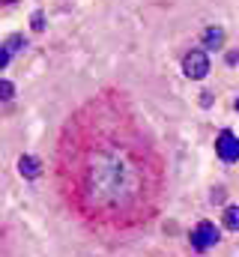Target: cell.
<instances>
[{
	"mask_svg": "<svg viewBox=\"0 0 239 257\" xmlns=\"http://www.w3.org/2000/svg\"><path fill=\"white\" fill-rule=\"evenodd\" d=\"M215 242H218V230H215V224H209V221H200V224L191 230V245H194L197 251L215 248Z\"/></svg>",
	"mask_w": 239,
	"mask_h": 257,
	"instance_id": "1",
	"label": "cell"
},
{
	"mask_svg": "<svg viewBox=\"0 0 239 257\" xmlns=\"http://www.w3.org/2000/svg\"><path fill=\"white\" fill-rule=\"evenodd\" d=\"M182 72H185L191 81L206 78V72H209V57H206L203 51H191V54H185V60H182Z\"/></svg>",
	"mask_w": 239,
	"mask_h": 257,
	"instance_id": "2",
	"label": "cell"
},
{
	"mask_svg": "<svg viewBox=\"0 0 239 257\" xmlns=\"http://www.w3.org/2000/svg\"><path fill=\"white\" fill-rule=\"evenodd\" d=\"M215 150H218V156H221L224 162H239V138H236V135L221 132V135H218Z\"/></svg>",
	"mask_w": 239,
	"mask_h": 257,
	"instance_id": "3",
	"label": "cell"
},
{
	"mask_svg": "<svg viewBox=\"0 0 239 257\" xmlns=\"http://www.w3.org/2000/svg\"><path fill=\"white\" fill-rule=\"evenodd\" d=\"M18 171H21L27 180H36V177H39V171H42V165H39V159H33V156H24V159L18 162Z\"/></svg>",
	"mask_w": 239,
	"mask_h": 257,
	"instance_id": "4",
	"label": "cell"
},
{
	"mask_svg": "<svg viewBox=\"0 0 239 257\" xmlns=\"http://www.w3.org/2000/svg\"><path fill=\"white\" fill-rule=\"evenodd\" d=\"M203 45H206L209 51L221 48V45H224V30H221V27H209V30L203 33Z\"/></svg>",
	"mask_w": 239,
	"mask_h": 257,
	"instance_id": "5",
	"label": "cell"
},
{
	"mask_svg": "<svg viewBox=\"0 0 239 257\" xmlns=\"http://www.w3.org/2000/svg\"><path fill=\"white\" fill-rule=\"evenodd\" d=\"M224 224L230 230H239V206H227L224 209Z\"/></svg>",
	"mask_w": 239,
	"mask_h": 257,
	"instance_id": "6",
	"label": "cell"
},
{
	"mask_svg": "<svg viewBox=\"0 0 239 257\" xmlns=\"http://www.w3.org/2000/svg\"><path fill=\"white\" fill-rule=\"evenodd\" d=\"M0 90H3V99H12V84H9V81H3Z\"/></svg>",
	"mask_w": 239,
	"mask_h": 257,
	"instance_id": "7",
	"label": "cell"
},
{
	"mask_svg": "<svg viewBox=\"0 0 239 257\" xmlns=\"http://www.w3.org/2000/svg\"><path fill=\"white\" fill-rule=\"evenodd\" d=\"M236 60H239V51H230V54H227V63L233 66V63H236Z\"/></svg>",
	"mask_w": 239,
	"mask_h": 257,
	"instance_id": "8",
	"label": "cell"
},
{
	"mask_svg": "<svg viewBox=\"0 0 239 257\" xmlns=\"http://www.w3.org/2000/svg\"><path fill=\"white\" fill-rule=\"evenodd\" d=\"M236 111H239V99H236Z\"/></svg>",
	"mask_w": 239,
	"mask_h": 257,
	"instance_id": "9",
	"label": "cell"
}]
</instances>
